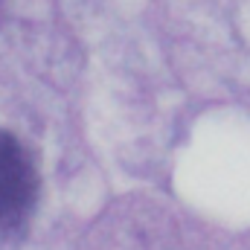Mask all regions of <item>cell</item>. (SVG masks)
I'll return each instance as SVG.
<instances>
[{"instance_id": "cell-1", "label": "cell", "mask_w": 250, "mask_h": 250, "mask_svg": "<svg viewBox=\"0 0 250 250\" xmlns=\"http://www.w3.org/2000/svg\"><path fill=\"white\" fill-rule=\"evenodd\" d=\"M38 204V172L18 137L0 131V245L26 233Z\"/></svg>"}]
</instances>
